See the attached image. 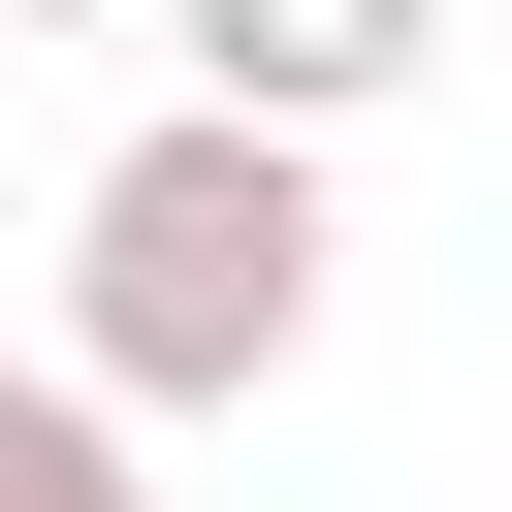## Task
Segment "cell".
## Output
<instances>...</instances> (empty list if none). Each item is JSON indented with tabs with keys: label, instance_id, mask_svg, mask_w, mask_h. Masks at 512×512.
<instances>
[{
	"label": "cell",
	"instance_id": "3",
	"mask_svg": "<svg viewBox=\"0 0 512 512\" xmlns=\"http://www.w3.org/2000/svg\"><path fill=\"white\" fill-rule=\"evenodd\" d=\"M0 512H160V448H128L64 352H0Z\"/></svg>",
	"mask_w": 512,
	"mask_h": 512
},
{
	"label": "cell",
	"instance_id": "1",
	"mask_svg": "<svg viewBox=\"0 0 512 512\" xmlns=\"http://www.w3.org/2000/svg\"><path fill=\"white\" fill-rule=\"evenodd\" d=\"M320 352V160H256V128H192V96H128L96 128V192H64V384L160 448V416H256Z\"/></svg>",
	"mask_w": 512,
	"mask_h": 512
},
{
	"label": "cell",
	"instance_id": "2",
	"mask_svg": "<svg viewBox=\"0 0 512 512\" xmlns=\"http://www.w3.org/2000/svg\"><path fill=\"white\" fill-rule=\"evenodd\" d=\"M160 96H192V128H256V160H320V128H384V96H416V0H192V32H160Z\"/></svg>",
	"mask_w": 512,
	"mask_h": 512
}]
</instances>
